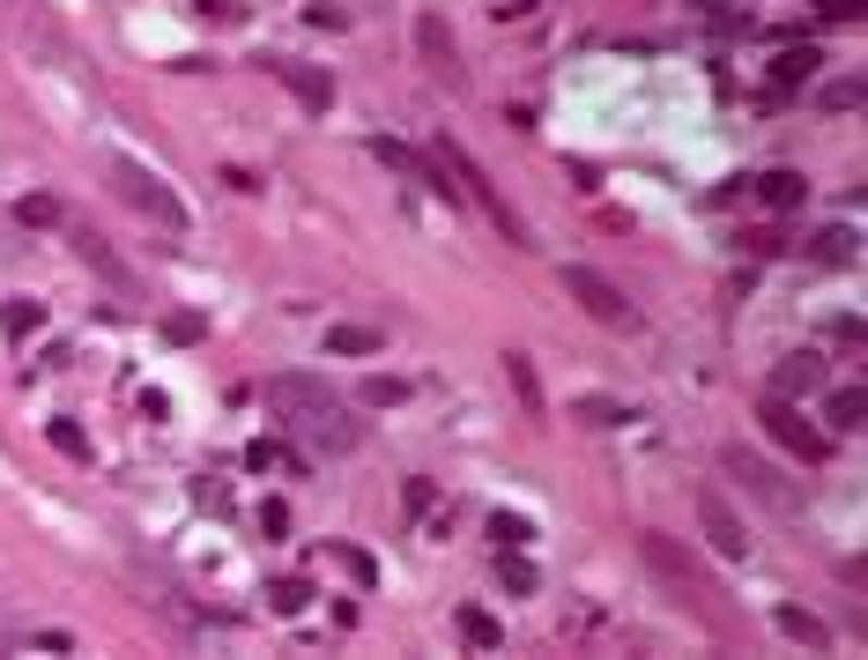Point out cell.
<instances>
[{
    "instance_id": "obj_16",
    "label": "cell",
    "mask_w": 868,
    "mask_h": 660,
    "mask_svg": "<svg viewBox=\"0 0 868 660\" xmlns=\"http://www.w3.org/2000/svg\"><path fill=\"white\" fill-rule=\"evenodd\" d=\"M75 246H83V260H89V267H97V275H104L112 289H120V297H141V283H134V275L120 267V252H112V246H97L89 231H75Z\"/></svg>"
},
{
    "instance_id": "obj_28",
    "label": "cell",
    "mask_w": 868,
    "mask_h": 660,
    "mask_svg": "<svg viewBox=\"0 0 868 660\" xmlns=\"http://www.w3.org/2000/svg\"><path fill=\"white\" fill-rule=\"evenodd\" d=\"M572 415H586V423H602V431H617V423H631L638 409H623V401H609V394H586Z\"/></svg>"
},
{
    "instance_id": "obj_30",
    "label": "cell",
    "mask_w": 868,
    "mask_h": 660,
    "mask_svg": "<svg viewBox=\"0 0 868 660\" xmlns=\"http://www.w3.org/2000/svg\"><path fill=\"white\" fill-rule=\"evenodd\" d=\"M201 334H208L201 312H164V341H171V349H194Z\"/></svg>"
},
{
    "instance_id": "obj_34",
    "label": "cell",
    "mask_w": 868,
    "mask_h": 660,
    "mask_svg": "<svg viewBox=\"0 0 868 660\" xmlns=\"http://www.w3.org/2000/svg\"><path fill=\"white\" fill-rule=\"evenodd\" d=\"M260 535H268V541L289 535V505H283V497H268V505H260Z\"/></svg>"
},
{
    "instance_id": "obj_38",
    "label": "cell",
    "mask_w": 868,
    "mask_h": 660,
    "mask_svg": "<svg viewBox=\"0 0 868 660\" xmlns=\"http://www.w3.org/2000/svg\"><path fill=\"white\" fill-rule=\"evenodd\" d=\"M824 23H861V0H817Z\"/></svg>"
},
{
    "instance_id": "obj_36",
    "label": "cell",
    "mask_w": 868,
    "mask_h": 660,
    "mask_svg": "<svg viewBox=\"0 0 868 660\" xmlns=\"http://www.w3.org/2000/svg\"><path fill=\"white\" fill-rule=\"evenodd\" d=\"M75 638L67 631H23V653H67Z\"/></svg>"
},
{
    "instance_id": "obj_3",
    "label": "cell",
    "mask_w": 868,
    "mask_h": 660,
    "mask_svg": "<svg viewBox=\"0 0 868 660\" xmlns=\"http://www.w3.org/2000/svg\"><path fill=\"white\" fill-rule=\"evenodd\" d=\"M757 431H765L772 446H786L802 468H824V460H831V438H824V431H817L802 409H794L786 394H765V401H757Z\"/></svg>"
},
{
    "instance_id": "obj_18",
    "label": "cell",
    "mask_w": 868,
    "mask_h": 660,
    "mask_svg": "<svg viewBox=\"0 0 868 660\" xmlns=\"http://www.w3.org/2000/svg\"><path fill=\"white\" fill-rule=\"evenodd\" d=\"M824 415H831V431H861L868 394L861 386H824Z\"/></svg>"
},
{
    "instance_id": "obj_15",
    "label": "cell",
    "mask_w": 868,
    "mask_h": 660,
    "mask_svg": "<svg viewBox=\"0 0 868 660\" xmlns=\"http://www.w3.org/2000/svg\"><path fill=\"white\" fill-rule=\"evenodd\" d=\"M772 623H780V638L809 646V653H824V646H831V623L817 617V609H802V601H780V609H772Z\"/></svg>"
},
{
    "instance_id": "obj_29",
    "label": "cell",
    "mask_w": 868,
    "mask_h": 660,
    "mask_svg": "<svg viewBox=\"0 0 868 660\" xmlns=\"http://www.w3.org/2000/svg\"><path fill=\"white\" fill-rule=\"evenodd\" d=\"M401 401H409V378H394V372L364 378V409H401Z\"/></svg>"
},
{
    "instance_id": "obj_42",
    "label": "cell",
    "mask_w": 868,
    "mask_h": 660,
    "mask_svg": "<svg viewBox=\"0 0 868 660\" xmlns=\"http://www.w3.org/2000/svg\"><path fill=\"white\" fill-rule=\"evenodd\" d=\"M201 15H231V0H201Z\"/></svg>"
},
{
    "instance_id": "obj_33",
    "label": "cell",
    "mask_w": 868,
    "mask_h": 660,
    "mask_svg": "<svg viewBox=\"0 0 868 660\" xmlns=\"http://www.w3.org/2000/svg\"><path fill=\"white\" fill-rule=\"evenodd\" d=\"M528 535H535V527H528V520H512V512H497V520H491V541H497V549H520Z\"/></svg>"
},
{
    "instance_id": "obj_23",
    "label": "cell",
    "mask_w": 868,
    "mask_h": 660,
    "mask_svg": "<svg viewBox=\"0 0 868 660\" xmlns=\"http://www.w3.org/2000/svg\"><path fill=\"white\" fill-rule=\"evenodd\" d=\"M868 89L854 83V75H839V83H817V112H861Z\"/></svg>"
},
{
    "instance_id": "obj_22",
    "label": "cell",
    "mask_w": 868,
    "mask_h": 660,
    "mask_svg": "<svg viewBox=\"0 0 868 660\" xmlns=\"http://www.w3.org/2000/svg\"><path fill=\"white\" fill-rule=\"evenodd\" d=\"M45 438H52L67 460H89V431L75 423V415H45Z\"/></svg>"
},
{
    "instance_id": "obj_2",
    "label": "cell",
    "mask_w": 868,
    "mask_h": 660,
    "mask_svg": "<svg viewBox=\"0 0 868 660\" xmlns=\"http://www.w3.org/2000/svg\"><path fill=\"white\" fill-rule=\"evenodd\" d=\"M104 186H112L120 201H134L149 223H164V231H186V223H194V215H186V201L171 194L157 171H141L134 157H104Z\"/></svg>"
},
{
    "instance_id": "obj_8",
    "label": "cell",
    "mask_w": 868,
    "mask_h": 660,
    "mask_svg": "<svg viewBox=\"0 0 868 660\" xmlns=\"http://www.w3.org/2000/svg\"><path fill=\"white\" fill-rule=\"evenodd\" d=\"M268 75H275V83H283L289 97L312 112V120H327V112H334V75H327V67H312V60H289V52H275V60H268Z\"/></svg>"
},
{
    "instance_id": "obj_11",
    "label": "cell",
    "mask_w": 868,
    "mask_h": 660,
    "mask_svg": "<svg viewBox=\"0 0 868 660\" xmlns=\"http://www.w3.org/2000/svg\"><path fill=\"white\" fill-rule=\"evenodd\" d=\"M824 386H831V364L817 349H794V357L772 364V394H786V401H794V394H824Z\"/></svg>"
},
{
    "instance_id": "obj_37",
    "label": "cell",
    "mask_w": 868,
    "mask_h": 660,
    "mask_svg": "<svg viewBox=\"0 0 868 660\" xmlns=\"http://www.w3.org/2000/svg\"><path fill=\"white\" fill-rule=\"evenodd\" d=\"M305 23H312V30H342L349 15H342V8H327V0H312V8H305Z\"/></svg>"
},
{
    "instance_id": "obj_13",
    "label": "cell",
    "mask_w": 868,
    "mask_h": 660,
    "mask_svg": "<svg viewBox=\"0 0 868 660\" xmlns=\"http://www.w3.org/2000/svg\"><path fill=\"white\" fill-rule=\"evenodd\" d=\"M416 45H423V60H431V75H438V83H468L460 45H454V30H446L438 15H423V23H416Z\"/></svg>"
},
{
    "instance_id": "obj_6",
    "label": "cell",
    "mask_w": 868,
    "mask_h": 660,
    "mask_svg": "<svg viewBox=\"0 0 868 660\" xmlns=\"http://www.w3.org/2000/svg\"><path fill=\"white\" fill-rule=\"evenodd\" d=\"M289 431H297V446H305L312 460H334V453H357V446H364V423H357V415H342L334 401L289 415Z\"/></svg>"
},
{
    "instance_id": "obj_21",
    "label": "cell",
    "mask_w": 868,
    "mask_h": 660,
    "mask_svg": "<svg viewBox=\"0 0 868 660\" xmlns=\"http://www.w3.org/2000/svg\"><path fill=\"white\" fill-rule=\"evenodd\" d=\"M460 638H468V646H483V653H497V646H505V631H497V617H491V609H475V601L460 609Z\"/></svg>"
},
{
    "instance_id": "obj_27",
    "label": "cell",
    "mask_w": 868,
    "mask_h": 660,
    "mask_svg": "<svg viewBox=\"0 0 868 660\" xmlns=\"http://www.w3.org/2000/svg\"><path fill=\"white\" fill-rule=\"evenodd\" d=\"M305 601H312L305 578H275V586H268V609H275V617H305Z\"/></svg>"
},
{
    "instance_id": "obj_25",
    "label": "cell",
    "mask_w": 868,
    "mask_h": 660,
    "mask_svg": "<svg viewBox=\"0 0 868 660\" xmlns=\"http://www.w3.org/2000/svg\"><path fill=\"white\" fill-rule=\"evenodd\" d=\"M15 223H23V231H52V223H60V201H52V194H23V201H15Z\"/></svg>"
},
{
    "instance_id": "obj_39",
    "label": "cell",
    "mask_w": 868,
    "mask_h": 660,
    "mask_svg": "<svg viewBox=\"0 0 868 660\" xmlns=\"http://www.w3.org/2000/svg\"><path fill=\"white\" fill-rule=\"evenodd\" d=\"M786 246V231H749L743 238V252H780Z\"/></svg>"
},
{
    "instance_id": "obj_20",
    "label": "cell",
    "mask_w": 868,
    "mask_h": 660,
    "mask_svg": "<svg viewBox=\"0 0 868 660\" xmlns=\"http://www.w3.org/2000/svg\"><path fill=\"white\" fill-rule=\"evenodd\" d=\"M505 378H512V394H520V409H528V415H542V378H535V364H528L520 349H505Z\"/></svg>"
},
{
    "instance_id": "obj_41",
    "label": "cell",
    "mask_w": 868,
    "mask_h": 660,
    "mask_svg": "<svg viewBox=\"0 0 868 660\" xmlns=\"http://www.w3.org/2000/svg\"><path fill=\"white\" fill-rule=\"evenodd\" d=\"M528 8H535V0H497V15H528Z\"/></svg>"
},
{
    "instance_id": "obj_9",
    "label": "cell",
    "mask_w": 868,
    "mask_h": 660,
    "mask_svg": "<svg viewBox=\"0 0 868 660\" xmlns=\"http://www.w3.org/2000/svg\"><path fill=\"white\" fill-rule=\"evenodd\" d=\"M698 527H705V541H712L728 564H743V557H749V527H743V512H735L728 497L712 490V483L698 490Z\"/></svg>"
},
{
    "instance_id": "obj_14",
    "label": "cell",
    "mask_w": 868,
    "mask_h": 660,
    "mask_svg": "<svg viewBox=\"0 0 868 660\" xmlns=\"http://www.w3.org/2000/svg\"><path fill=\"white\" fill-rule=\"evenodd\" d=\"M749 194H757V208L786 215V208L809 201V178H802V171H757V178H749Z\"/></svg>"
},
{
    "instance_id": "obj_26",
    "label": "cell",
    "mask_w": 868,
    "mask_h": 660,
    "mask_svg": "<svg viewBox=\"0 0 868 660\" xmlns=\"http://www.w3.org/2000/svg\"><path fill=\"white\" fill-rule=\"evenodd\" d=\"M327 357H379V334L372 327H334L327 334Z\"/></svg>"
},
{
    "instance_id": "obj_31",
    "label": "cell",
    "mask_w": 868,
    "mask_h": 660,
    "mask_svg": "<svg viewBox=\"0 0 868 660\" xmlns=\"http://www.w3.org/2000/svg\"><path fill=\"white\" fill-rule=\"evenodd\" d=\"M275 460H283V468H305V453H283L275 438H252L246 446V468H275Z\"/></svg>"
},
{
    "instance_id": "obj_17",
    "label": "cell",
    "mask_w": 868,
    "mask_h": 660,
    "mask_svg": "<svg viewBox=\"0 0 868 660\" xmlns=\"http://www.w3.org/2000/svg\"><path fill=\"white\" fill-rule=\"evenodd\" d=\"M817 60H824L817 45H786L780 60H772V89H802L809 75H817Z\"/></svg>"
},
{
    "instance_id": "obj_4",
    "label": "cell",
    "mask_w": 868,
    "mask_h": 660,
    "mask_svg": "<svg viewBox=\"0 0 868 660\" xmlns=\"http://www.w3.org/2000/svg\"><path fill=\"white\" fill-rule=\"evenodd\" d=\"M638 557H646V572L661 578V586L683 601V609H691V617H705V594H712V586H705L698 564H691V557H683V549H675L661 527H638Z\"/></svg>"
},
{
    "instance_id": "obj_32",
    "label": "cell",
    "mask_w": 868,
    "mask_h": 660,
    "mask_svg": "<svg viewBox=\"0 0 868 660\" xmlns=\"http://www.w3.org/2000/svg\"><path fill=\"white\" fill-rule=\"evenodd\" d=\"M497 578H505V594H535V586H542L528 557H505V564H497Z\"/></svg>"
},
{
    "instance_id": "obj_5",
    "label": "cell",
    "mask_w": 868,
    "mask_h": 660,
    "mask_svg": "<svg viewBox=\"0 0 868 660\" xmlns=\"http://www.w3.org/2000/svg\"><path fill=\"white\" fill-rule=\"evenodd\" d=\"M565 289L579 297V312H586V320H602V327H617V334L638 327V304H631V297H623L602 267H579V260H572V267H565Z\"/></svg>"
},
{
    "instance_id": "obj_19",
    "label": "cell",
    "mask_w": 868,
    "mask_h": 660,
    "mask_svg": "<svg viewBox=\"0 0 868 660\" xmlns=\"http://www.w3.org/2000/svg\"><path fill=\"white\" fill-rule=\"evenodd\" d=\"M809 260H824V267H854V252H861V238H854V231H846V223H839V231H817V238H809Z\"/></svg>"
},
{
    "instance_id": "obj_7",
    "label": "cell",
    "mask_w": 868,
    "mask_h": 660,
    "mask_svg": "<svg viewBox=\"0 0 868 660\" xmlns=\"http://www.w3.org/2000/svg\"><path fill=\"white\" fill-rule=\"evenodd\" d=\"M720 468H728V475H735V483H743V490L757 497V505H772V512H786V520L802 512V490L786 483V475L772 468V460H757L749 446H728V453H720Z\"/></svg>"
},
{
    "instance_id": "obj_10",
    "label": "cell",
    "mask_w": 868,
    "mask_h": 660,
    "mask_svg": "<svg viewBox=\"0 0 868 660\" xmlns=\"http://www.w3.org/2000/svg\"><path fill=\"white\" fill-rule=\"evenodd\" d=\"M372 157L386 171H401V178H423V186H431V194H438V201H460V186L454 178H446V171H438V157H431V149H409V141H394V134H379L372 141Z\"/></svg>"
},
{
    "instance_id": "obj_40",
    "label": "cell",
    "mask_w": 868,
    "mask_h": 660,
    "mask_svg": "<svg viewBox=\"0 0 868 660\" xmlns=\"http://www.w3.org/2000/svg\"><path fill=\"white\" fill-rule=\"evenodd\" d=\"M342 564H349V572L364 578V586H372V578H379V564H372V557H364V549H342Z\"/></svg>"
},
{
    "instance_id": "obj_24",
    "label": "cell",
    "mask_w": 868,
    "mask_h": 660,
    "mask_svg": "<svg viewBox=\"0 0 868 660\" xmlns=\"http://www.w3.org/2000/svg\"><path fill=\"white\" fill-rule=\"evenodd\" d=\"M0 327L15 334V341H23V334H38V327H45V304H38V297H15V304H0Z\"/></svg>"
},
{
    "instance_id": "obj_1",
    "label": "cell",
    "mask_w": 868,
    "mask_h": 660,
    "mask_svg": "<svg viewBox=\"0 0 868 660\" xmlns=\"http://www.w3.org/2000/svg\"><path fill=\"white\" fill-rule=\"evenodd\" d=\"M431 157H438V171H446L460 194H468V201H475V208H483V215L497 223V238H505V246H528V223L512 215V201H505L491 178H483V164H475V157H468L460 141H431Z\"/></svg>"
},
{
    "instance_id": "obj_35",
    "label": "cell",
    "mask_w": 868,
    "mask_h": 660,
    "mask_svg": "<svg viewBox=\"0 0 868 660\" xmlns=\"http://www.w3.org/2000/svg\"><path fill=\"white\" fill-rule=\"evenodd\" d=\"M824 341H839V349H861V320H854V312L824 320Z\"/></svg>"
},
{
    "instance_id": "obj_12",
    "label": "cell",
    "mask_w": 868,
    "mask_h": 660,
    "mask_svg": "<svg viewBox=\"0 0 868 660\" xmlns=\"http://www.w3.org/2000/svg\"><path fill=\"white\" fill-rule=\"evenodd\" d=\"M268 401H275V415H305L320 401H334V386L312 372H283V378H268Z\"/></svg>"
}]
</instances>
